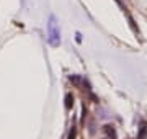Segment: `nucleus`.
<instances>
[{
  "mask_svg": "<svg viewBox=\"0 0 147 139\" xmlns=\"http://www.w3.org/2000/svg\"><path fill=\"white\" fill-rule=\"evenodd\" d=\"M72 95H70V93H69V95L67 96H65V107H67V108H70V107H72Z\"/></svg>",
  "mask_w": 147,
  "mask_h": 139,
  "instance_id": "obj_1",
  "label": "nucleus"
},
{
  "mask_svg": "<svg viewBox=\"0 0 147 139\" xmlns=\"http://www.w3.org/2000/svg\"><path fill=\"white\" fill-rule=\"evenodd\" d=\"M75 134H77V129H75V126H72L70 133H69V139H75Z\"/></svg>",
  "mask_w": 147,
  "mask_h": 139,
  "instance_id": "obj_2",
  "label": "nucleus"
}]
</instances>
